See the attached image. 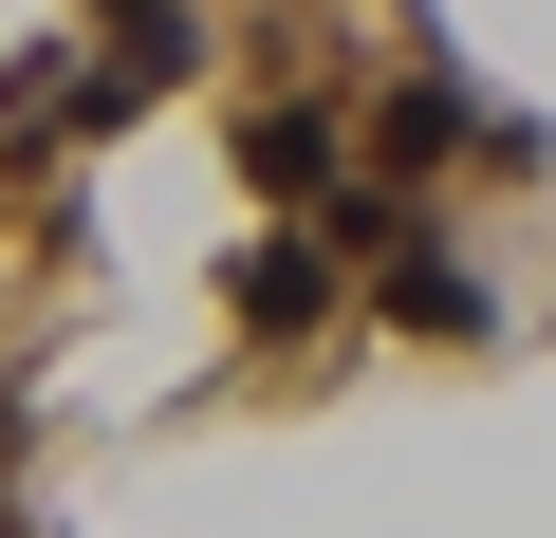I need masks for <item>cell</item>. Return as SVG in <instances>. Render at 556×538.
<instances>
[{
    "label": "cell",
    "instance_id": "7a4b0ae2",
    "mask_svg": "<svg viewBox=\"0 0 556 538\" xmlns=\"http://www.w3.org/2000/svg\"><path fill=\"white\" fill-rule=\"evenodd\" d=\"M316 298H334V260H298V241H278V260H241V316H260V335H298Z\"/></svg>",
    "mask_w": 556,
    "mask_h": 538
},
{
    "label": "cell",
    "instance_id": "6da1fadb",
    "mask_svg": "<svg viewBox=\"0 0 556 538\" xmlns=\"http://www.w3.org/2000/svg\"><path fill=\"white\" fill-rule=\"evenodd\" d=\"M241 167H260V186H316V167H334V112H316V93L241 112Z\"/></svg>",
    "mask_w": 556,
    "mask_h": 538
}]
</instances>
